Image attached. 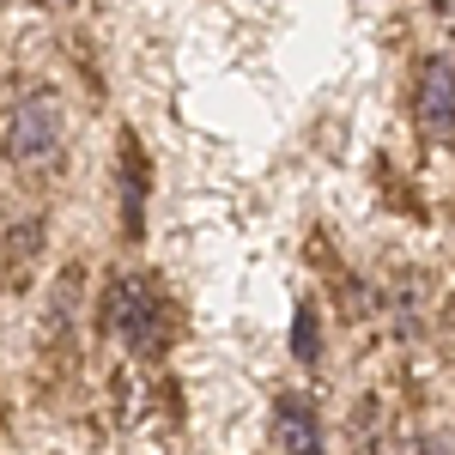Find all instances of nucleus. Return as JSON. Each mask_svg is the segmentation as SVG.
Segmentation results:
<instances>
[{
  "mask_svg": "<svg viewBox=\"0 0 455 455\" xmlns=\"http://www.w3.org/2000/svg\"><path fill=\"white\" fill-rule=\"evenodd\" d=\"M68 146V109L55 92H25L19 104L6 109V134H0V152L12 171H49Z\"/></svg>",
  "mask_w": 455,
  "mask_h": 455,
  "instance_id": "2",
  "label": "nucleus"
},
{
  "mask_svg": "<svg viewBox=\"0 0 455 455\" xmlns=\"http://www.w3.org/2000/svg\"><path fill=\"white\" fill-rule=\"evenodd\" d=\"M291 352H298V364H322V315H315V304H298V315H291Z\"/></svg>",
  "mask_w": 455,
  "mask_h": 455,
  "instance_id": "6",
  "label": "nucleus"
},
{
  "mask_svg": "<svg viewBox=\"0 0 455 455\" xmlns=\"http://www.w3.org/2000/svg\"><path fill=\"white\" fill-rule=\"evenodd\" d=\"M73 291H79V267H68L61 285H55V298H49V328H61V322L73 315Z\"/></svg>",
  "mask_w": 455,
  "mask_h": 455,
  "instance_id": "7",
  "label": "nucleus"
},
{
  "mask_svg": "<svg viewBox=\"0 0 455 455\" xmlns=\"http://www.w3.org/2000/svg\"><path fill=\"white\" fill-rule=\"evenodd\" d=\"M98 322H104L109 340L122 352H134V358H158L171 347V298L158 291L152 274H116L104 285Z\"/></svg>",
  "mask_w": 455,
  "mask_h": 455,
  "instance_id": "1",
  "label": "nucleus"
},
{
  "mask_svg": "<svg viewBox=\"0 0 455 455\" xmlns=\"http://www.w3.org/2000/svg\"><path fill=\"white\" fill-rule=\"evenodd\" d=\"M267 443L274 450H322V413L310 395H280L267 413Z\"/></svg>",
  "mask_w": 455,
  "mask_h": 455,
  "instance_id": "4",
  "label": "nucleus"
},
{
  "mask_svg": "<svg viewBox=\"0 0 455 455\" xmlns=\"http://www.w3.org/2000/svg\"><path fill=\"white\" fill-rule=\"evenodd\" d=\"M413 128L425 140H450L455 134V61L450 55H425L413 79Z\"/></svg>",
  "mask_w": 455,
  "mask_h": 455,
  "instance_id": "3",
  "label": "nucleus"
},
{
  "mask_svg": "<svg viewBox=\"0 0 455 455\" xmlns=\"http://www.w3.org/2000/svg\"><path fill=\"white\" fill-rule=\"evenodd\" d=\"M146 195H152V164H146L140 134H122V231L146 237Z\"/></svg>",
  "mask_w": 455,
  "mask_h": 455,
  "instance_id": "5",
  "label": "nucleus"
}]
</instances>
